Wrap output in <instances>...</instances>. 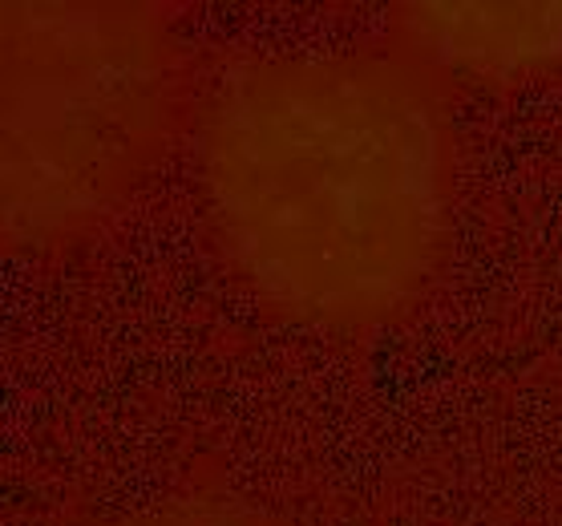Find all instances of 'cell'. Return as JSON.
I'll use <instances>...</instances> for the list:
<instances>
[{"mask_svg": "<svg viewBox=\"0 0 562 526\" xmlns=\"http://www.w3.org/2000/svg\"><path fill=\"white\" fill-rule=\"evenodd\" d=\"M114 526H283L259 511H239V506H167V511L134 514Z\"/></svg>", "mask_w": 562, "mask_h": 526, "instance_id": "277c9868", "label": "cell"}, {"mask_svg": "<svg viewBox=\"0 0 562 526\" xmlns=\"http://www.w3.org/2000/svg\"><path fill=\"white\" fill-rule=\"evenodd\" d=\"M396 25L437 61L477 74H522L562 61V0H425Z\"/></svg>", "mask_w": 562, "mask_h": 526, "instance_id": "3957f363", "label": "cell"}, {"mask_svg": "<svg viewBox=\"0 0 562 526\" xmlns=\"http://www.w3.org/2000/svg\"><path fill=\"white\" fill-rule=\"evenodd\" d=\"M199 167L227 264L292 321L381 324L441 264L453 130L417 57L333 49L235 69L206 110Z\"/></svg>", "mask_w": 562, "mask_h": 526, "instance_id": "6da1fadb", "label": "cell"}, {"mask_svg": "<svg viewBox=\"0 0 562 526\" xmlns=\"http://www.w3.org/2000/svg\"><path fill=\"white\" fill-rule=\"evenodd\" d=\"M179 105L170 21L134 0L0 4V235L69 244L150 170Z\"/></svg>", "mask_w": 562, "mask_h": 526, "instance_id": "7a4b0ae2", "label": "cell"}]
</instances>
